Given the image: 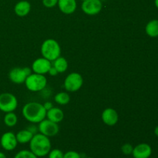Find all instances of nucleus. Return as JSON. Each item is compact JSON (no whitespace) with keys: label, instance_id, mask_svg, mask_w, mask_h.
Listing matches in <instances>:
<instances>
[{"label":"nucleus","instance_id":"1","mask_svg":"<svg viewBox=\"0 0 158 158\" xmlns=\"http://www.w3.org/2000/svg\"><path fill=\"white\" fill-rule=\"evenodd\" d=\"M23 116L32 123H39L46 117V110L43 104L37 102H29L23 107Z\"/></svg>","mask_w":158,"mask_h":158},{"label":"nucleus","instance_id":"2","mask_svg":"<svg viewBox=\"0 0 158 158\" xmlns=\"http://www.w3.org/2000/svg\"><path fill=\"white\" fill-rule=\"evenodd\" d=\"M52 144L49 138L42 134H35L29 142V149L38 157H46L50 151Z\"/></svg>","mask_w":158,"mask_h":158},{"label":"nucleus","instance_id":"3","mask_svg":"<svg viewBox=\"0 0 158 158\" xmlns=\"http://www.w3.org/2000/svg\"><path fill=\"white\" fill-rule=\"evenodd\" d=\"M41 53L43 57L52 62L60 56L61 48L56 40L53 39H48L42 44Z\"/></svg>","mask_w":158,"mask_h":158},{"label":"nucleus","instance_id":"4","mask_svg":"<svg viewBox=\"0 0 158 158\" xmlns=\"http://www.w3.org/2000/svg\"><path fill=\"white\" fill-rule=\"evenodd\" d=\"M26 88L32 92H39L45 89L47 85V80L44 75L31 73L25 80Z\"/></svg>","mask_w":158,"mask_h":158},{"label":"nucleus","instance_id":"5","mask_svg":"<svg viewBox=\"0 0 158 158\" xmlns=\"http://www.w3.org/2000/svg\"><path fill=\"white\" fill-rule=\"evenodd\" d=\"M18 106V100L15 96L10 93L0 94V110L4 113L13 112Z\"/></svg>","mask_w":158,"mask_h":158},{"label":"nucleus","instance_id":"6","mask_svg":"<svg viewBox=\"0 0 158 158\" xmlns=\"http://www.w3.org/2000/svg\"><path fill=\"white\" fill-rule=\"evenodd\" d=\"M83 79L78 73H71L64 80V88L69 92H77L82 87Z\"/></svg>","mask_w":158,"mask_h":158},{"label":"nucleus","instance_id":"7","mask_svg":"<svg viewBox=\"0 0 158 158\" xmlns=\"http://www.w3.org/2000/svg\"><path fill=\"white\" fill-rule=\"evenodd\" d=\"M31 73H32V69L29 67H15L9 71V78L12 83L21 84V83H25L26 79Z\"/></svg>","mask_w":158,"mask_h":158},{"label":"nucleus","instance_id":"8","mask_svg":"<svg viewBox=\"0 0 158 158\" xmlns=\"http://www.w3.org/2000/svg\"><path fill=\"white\" fill-rule=\"evenodd\" d=\"M38 130L40 134L46 136V137H54L60 131L58 123H54L48 119H44L39 123Z\"/></svg>","mask_w":158,"mask_h":158},{"label":"nucleus","instance_id":"9","mask_svg":"<svg viewBox=\"0 0 158 158\" xmlns=\"http://www.w3.org/2000/svg\"><path fill=\"white\" fill-rule=\"evenodd\" d=\"M103 8L101 0H86L83 2L81 9L84 13L89 15H94L100 13Z\"/></svg>","mask_w":158,"mask_h":158},{"label":"nucleus","instance_id":"10","mask_svg":"<svg viewBox=\"0 0 158 158\" xmlns=\"http://www.w3.org/2000/svg\"><path fill=\"white\" fill-rule=\"evenodd\" d=\"M0 144L5 151H11L15 150L18 144L15 134L11 131L4 133L0 139Z\"/></svg>","mask_w":158,"mask_h":158},{"label":"nucleus","instance_id":"11","mask_svg":"<svg viewBox=\"0 0 158 158\" xmlns=\"http://www.w3.org/2000/svg\"><path fill=\"white\" fill-rule=\"evenodd\" d=\"M51 66H52L51 61L48 60L47 59L44 58V57H41V58L36 59L32 63V70L35 73L45 75L46 73H49V70Z\"/></svg>","mask_w":158,"mask_h":158},{"label":"nucleus","instance_id":"12","mask_svg":"<svg viewBox=\"0 0 158 158\" xmlns=\"http://www.w3.org/2000/svg\"><path fill=\"white\" fill-rule=\"evenodd\" d=\"M152 154V148L148 143H141L134 148L132 156L134 158H149Z\"/></svg>","mask_w":158,"mask_h":158},{"label":"nucleus","instance_id":"13","mask_svg":"<svg viewBox=\"0 0 158 158\" xmlns=\"http://www.w3.org/2000/svg\"><path fill=\"white\" fill-rule=\"evenodd\" d=\"M102 120L108 126H114L118 122V114L113 108H106L102 113Z\"/></svg>","mask_w":158,"mask_h":158},{"label":"nucleus","instance_id":"14","mask_svg":"<svg viewBox=\"0 0 158 158\" xmlns=\"http://www.w3.org/2000/svg\"><path fill=\"white\" fill-rule=\"evenodd\" d=\"M57 5L60 10L66 15L73 13L77 7L76 0H58Z\"/></svg>","mask_w":158,"mask_h":158},{"label":"nucleus","instance_id":"15","mask_svg":"<svg viewBox=\"0 0 158 158\" xmlns=\"http://www.w3.org/2000/svg\"><path fill=\"white\" fill-rule=\"evenodd\" d=\"M31 10V4L28 1L23 0L15 4L14 12L18 16L24 17L29 13Z\"/></svg>","mask_w":158,"mask_h":158},{"label":"nucleus","instance_id":"16","mask_svg":"<svg viewBox=\"0 0 158 158\" xmlns=\"http://www.w3.org/2000/svg\"><path fill=\"white\" fill-rule=\"evenodd\" d=\"M46 117L48 120L54 122V123H59L63 120L64 114L63 110L58 107H52V109L46 111Z\"/></svg>","mask_w":158,"mask_h":158},{"label":"nucleus","instance_id":"17","mask_svg":"<svg viewBox=\"0 0 158 158\" xmlns=\"http://www.w3.org/2000/svg\"><path fill=\"white\" fill-rule=\"evenodd\" d=\"M145 31L148 36L151 38L158 37V19H152L148 23Z\"/></svg>","mask_w":158,"mask_h":158},{"label":"nucleus","instance_id":"18","mask_svg":"<svg viewBox=\"0 0 158 158\" xmlns=\"http://www.w3.org/2000/svg\"><path fill=\"white\" fill-rule=\"evenodd\" d=\"M33 135L34 134H32L30 131H28L27 129H26L19 131V132L15 134V137H16L18 143H22V144H25V143H27L30 142V140H32Z\"/></svg>","mask_w":158,"mask_h":158},{"label":"nucleus","instance_id":"19","mask_svg":"<svg viewBox=\"0 0 158 158\" xmlns=\"http://www.w3.org/2000/svg\"><path fill=\"white\" fill-rule=\"evenodd\" d=\"M53 62L52 66L56 68L59 73H63L65 71H66L68 68V63L67 60L64 58V57L60 56L57 59H56Z\"/></svg>","mask_w":158,"mask_h":158},{"label":"nucleus","instance_id":"20","mask_svg":"<svg viewBox=\"0 0 158 158\" xmlns=\"http://www.w3.org/2000/svg\"><path fill=\"white\" fill-rule=\"evenodd\" d=\"M17 122H18V117L16 114H14L13 112L6 113L4 117V123L6 126L12 127L16 125Z\"/></svg>","mask_w":158,"mask_h":158},{"label":"nucleus","instance_id":"21","mask_svg":"<svg viewBox=\"0 0 158 158\" xmlns=\"http://www.w3.org/2000/svg\"><path fill=\"white\" fill-rule=\"evenodd\" d=\"M54 100L56 103H57L60 105H66L69 103L70 100L69 95L66 92H60L58 93L54 97Z\"/></svg>","mask_w":158,"mask_h":158},{"label":"nucleus","instance_id":"22","mask_svg":"<svg viewBox=\"0 0 158 158\" xmlns=\"http://www.w3.org/2000/svg\"><path fill=\"white\" fill-rule=\"evenodd\" d=\"M14 158H38L30 150H23L17 153Z\"/></svg>","mask_w":158,"mask_h":158},{"label":"nucleus","instance_id":"23","mask_svg":"<svg viewBox=\"0 0 158 158\" xmlns=\"http://www.w3.org/2000/svg\"><path fill=\"white\" fill-rule=\"evenodd\" d=\"M63 154L60 149H51L48 154V158H63Z\"/></svg>","mask_w":158,"mask_h":158},{"label":"nucleus","instance_id":"24","mask_svg":"<svg viewBox=\"0 0 158 158\" xmlns=\"http://www.w3.org/2000/svg\"><path fill=\"white\" fill-rule=\"evenodd\" d=\"M133 150H134V147L131 143H124L121 147V151L124 155H131V154H132Z\"/></svg>","mask_w":158,"mask_h":158},{"label":"nucleus","instance_id":"25","mask_svg":"<svg viewBox=\"0 0 158 158\" xmlns=\"http://www.w3.org/2000/svg\"><path fill=\"white\" fill-rule=\"evenodd\" d=\"M63 158H82L80 154L75 151H69L63 154Z\"/></svg>","mask_w":158,"mask_h":158},{"label":"nucleus","instance_id":"26","mask_svg":"<svg viewBox=\"0 0 158 158\" xmlns=\"http://www.w3.org/2000/svg\"><path fill=\"white\" fill-rule=\"evenodd\" d=\"M58 3V0H43V4L46 8H52Z\"/></svg>","mask_w":158,"mask_h":158},{"label":"nucleus","instance_id":"27","mask_svg":"<svg viewBox=\"0 0 158 158\" xmlns=\"http://www.w3.org/2000/svg\"><path fill=\"white\" fill-rule=\"evenodd\" d=\"M27 130H28V131H30V132L32 133V134H37V131H39L38 127H35V125H31V126L28 127Z\"/></svg>","mask_w":158,"mask_h":158},{"label":"nucleus","instance_id":"28","mask_svg":"<svg viewBox=\"0 0 158 158\" xmlns=\"http://www.w3.org/2000/svg\"><path fill=\"white\" fill-rule=\"evenodd\" d=\"M49 75H51V76H56L59 73H58V71L56 69V68L52 65V66H51L50 69H49Z\"/></svg>","mask_w":158,"mask_h":158},{"label":"nucleus","instance_id":"29","mask_svg":"<svg viewBox=\"0 0 158 158\" xmlns=\"http://www.w3.org/2000/svg\"><path fill=\"white\" fill-rule=\"evenodd\" d=\"M43 106H44V108L46 109V110H49L52 109V107H53V105H52V103H51V102H46V103H44V105H43Z\"/></svg>","mask_w":158,"mask_h":158},{"label":"nucleus","instance_id":"30","mask_svg":"<svg viewBox=\"0 0 158 158\" xmlns=\"http://www.w3.org/2000/svg\"><path fill=\"white\" fill-rule=\"evenodd\" d=\"M154 134L158 137V126H157L154 128Z\"/></svg>","mask_w":158,"mask_h":158},{"label":"nucleus","instance_id":"31","mask_svg":"<svg viewBox=\"0 0 158 158\" xmlns=\"http://www.w3.org/2000/svg\"><path fill=\"white\" fill-rule=\"evenodd\" d=\"M0 158H7V157H6V154H5L4 153H2L0 151Z\"/></svg>","mask_w":158,"mask_h":158},{"label":"nucleus","instance_id":"32","mask_svg":"<svg viewBox=\"0 0 158 158\" xmlns=\"http://www.w3.org/2000/svg\"><path fill=\"white\" fill-rule=\"evenodd\" d=\"M154 5H155L156 8L158 9V0H154Z\"/></svg>","mask_w":158,"mask_h":158},{"label":"nucleus","instance_id":"33","mask_svg":"<svg viewBox=\"0 0 158 158\" xmlns=\"http://www.w3.org/2000/svg\"><path fill=\"white\" fill-rule=\"evenodd\" d=\"M86 158H94V157H86Z\"/></svg>","mask_w":158,"mask_h":158},{"label":"nucleus","instance_id":"34","mask_svg":"<svg viewBox=\"0 0 158 158\" xmlns=\"http://www.w3.org/2000/svg\"><path fill=\"white\" fill-rule=\"evenodd\" d=\"M82 2H84V1H86V0H81Z\"/></svg>","mask_w":158,"mask_h":158}]
</instances>
